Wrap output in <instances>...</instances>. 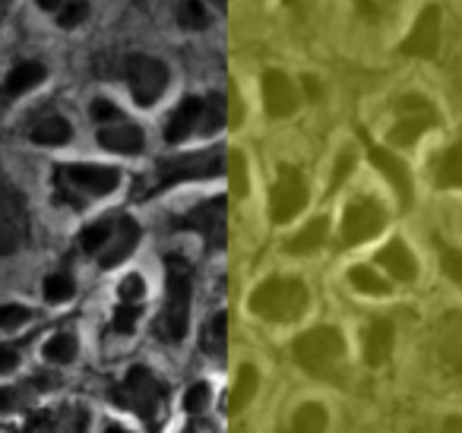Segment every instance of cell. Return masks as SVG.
<instances>
[{"label": "cell", "mask_w": 462, "mask_h": 433, "mask_svg": "<svg viewBox=\"0 0 462 433\" xmlns=\"http://www.w3.org/2000/svg\"><path fill=\"white\" fill-rule=\"evenodd\" d=\"M165 310L159 317V332L162 342H180L187 332V319H190V294H193V275L180 256H165Z\"/></svg>", "instance_id": "1"}, {"label": "cell", "mask_w": 462, "mask_h": 433, "mask_svg": "<svg viewBox=\"0 0 462 433\" xmlns=\"http://www.w3.org/2000/svg\"><path fill=\"white\" fill-rule=\"evenodd\" d=\"M310 304L308 285L301 279H266L251 294V310L270 323H295Z\"/></svg>", "instance_id": "2"}, {"label": "cell", "mask_w": 462, "mask_h": 433, "mask_svg": "<svg viewBox=\"0 0 462 433\" xmlns=\"http://www.w3.org/2000/svg\"><path fill=\"white\" fill-rule=\"evenodd\" d=\"M225 127V98L222 96H206V98H184L178 111L171 115L165 127L168 143H180L193 134H216Z\"/></svg>", "instance_id": "3"}, {"label": "cell", "mask_w": 462, "mask_h": 433, "mask_svg": "<svg viewBox=\"0 0 462 433\" xmlns=\"http://www.w3.org/2000/svg\"><path fill=\"white\" fill-rule=\"evenodd\" d=\"M121 184V171L105 165H64L58 168V197L83 206L89 197L115 193Z\"/></svg>", "instance_id": "4"}, {"label": "cell", "mask_w": 462, "mask_h": 433, "mask_svg": "<svg viewBox=\"0 0 462 433\" xmlns=\"http://www.w3.org/2000/svg\"><path fill=\"white\" fill-rule=\"evenodd\" d=\"M225 171V155L222 149H209V152H190V155H174V159H162L155 168V190H165L180 180H203L218 178Z\"/></svg>", "instance_id": "5"}, {"label": "cell", "mask_w": 462, "mask_h": 433, "mask_svg": "<svg viewBox=\"0 0 462 433\" xmlns=\"http://www.w3.org/2000/svg\"><path fill=\"white\" fill-rule=\"evenodd\" d=\"M291 351H295V361L301 364L304 370L323 373V370L333 367V364L346 355V338H342V332L333 329V326H317V329L298 336Z\"/></svg>", "instance_id": "6"}, {"label": "cell", "mask_w": 462, "mask_h": 433, "mask_svg": "<svg viewBox=\"0 0 462 433\" xmlns=\"http://www.w3.org/2000/svg\"><path fill=\"white\" fill-rule=\"evenodd\" d=\"M117 401L152 424L162 401H165V386L155 380V373L149 367H130V373L117 386Z\"/></svg>", "instance_id": "7"}, {"label": "cell", "mask_w": 462, "mask_h": 433, "mask_svg": "<svg viewBox=\"0 0 462 433\" xmlns=\"http://www.w3.org/2000/svg\"><path fill=\"white\" fill-rule=\"evenodd\" d=\"M29 241V209L23 193L0 178V256H10Z\"/></svg>", "instance_id": "8"}, {"label": "cell", "mask_w": 462, "mask_h": 433, "mask_svg": "<svg viewBox=\"0 0 462 433\" xmlns=\"http://www.w3.org/2000/svg\"><path fill=\"white\" fill-rule=\"evenodd\" d=\"M127 83L130 92H134V102L149 108L165 96L168 67L162 60L149 58V54H134V58H127Z\"/></svg>", "instance_id": "9"}, {"label": "cell", "mask_w": 462, "mask_h": 433, "mask_svg": "<svg viewBox=\"0 0 462 433\" xmlns=\"http://www.w3.org/2000/svg\"><path fill=\"white\" fill-rule=\"evenodd\" d=\"M228 199L225 197H216L209 203L197 206L193 212H187L184 218H174V228H190L203 237L209 247L222 250L225 241H228Z\"/></svg>", "instance_id": "10"}, {"label": "cell", "mask_w": 462, "mask_h": 433, "mask_svg": "<svg viewBox=\"0 0 462 433\" xmlns=\"http://www.w3.org/2000/svg\"><path fill=\"white\" fill-rule=\"evenodd\" d=\"M308 206V184H304L301 171L291 165L279 168V180L273 184L270 193V216L276 225H285Z\"/></svg>", "instance_id": "11"}, {"label": "cell", "mask_w": 462, "mask_h": 433, "mask_svg": "<svg viewBox=\"0 0 462 433\" xmlns=\"http://www.w3.org/2000/svg\"><path fill=\"white\" fill-rule=\"evenodd\" d=\"M386 225L383 206L374 197H358L348 203L346 216H342V241L352 247V244H365L371 237H377Z\"/></svg>", "instance_id": "12"}, {"label": "cell", "mask_w": 462, "mask_h": 433, "mask_svg": "<svg viewBox=\"0 0 462 433\" xmlns=\"http://www.w3.org/2000/svg\"><path fill=\"white\" fill-rule=\"evenodd\" d=\"M399 121L390 130V143L393 146H411L424 130H430L437 124V115L421 96H405L396 102Z\"/></svg>", "instance_id": "13"}, {"label": "cell", "mask_w": 462, "mask_h": 433, "mask_svg": "<svg viewBox=\"0 0 462 433\" xmlns=\"http://www.w3.org/2000/svg\"><path fill=\"white\" fill-rule=\"evenodd\" d=\"M437 48H440V10L424 7L415 29L405 35L402 54H409V58H434Z\"/></svg>", "instance_id": "14"}, {"label": "cell", "mask_w": 462, "mask_h": 433, "mask_svg": "<svg viewBox=\"0 0 462 433\" xmlns=\"http://www.w3.org/2000/svg\"><path fill=\"white\" fill-rule=\"evenodd\" d=\"M136 244H140V225H136L130 216L115 218V231H111L105 250L98 253V263H102V269L121 266V263L127 260L130 253H134Z\"/></svg>", "instance_id": "15"}, {"label": "cell", "mask_w": 462, "mask_h": 433, "mask_svg": "<svg viewBox=\"0 0 462 433\" xmlns=\"http://www.w3.org/2000/svg\"><path fill=\"white\" fill-rule=\"evenodd\" d=\"M371 161H374V168L393 184V190H396V197H399V206L409 209L411 206V174H409V168H405V161L396 159L390 149H380V146H371Z\"/></svg>", "instance_id": "16"}, {"label": "cell", "mask_w": 462, "mask_h": 433, "mask_svg": "<svg viewBox=\"0 0 462 433\" xmlns=\"http://www.w3.org/2000/svg\"><path fill=\"white\" fill-rule=\"evenodd\" d=\"M263 102L270 117H289L298 111V92L291 86V79L279 70H270L263 77Z\"/></svg>", "instance_id": "17"}, {"label": "cell", "mask_w": 462, "mask_h": 433, "mask_svg": "<svg viewBox=\"0 0 462 433\" xmlns=\"http://www.w3.org/2000/svg\"><path fill=\"white\" fill-rule=\"evenodd\" d=\"M437 355L449 370H462V310H453L437 326Z\"/></svg>", "instance_id": "18"}, {"label": "cell", "mask_w": 462, "mask_h": 433, "mask_svg": "<svg viewBox=\"0 0 462 433\" xmlns=\"http://www.w3.org/2000/svg\"><path fill=\"white\" fill-rule=\"evenodd\" d=\"M98 146L111 149V152H121V155H136L143 149V130L134 127V124H105L98 130Z\"/></svg>", "instance_id": "19"}, {"label": "cell", "mask_w": 462, "mask_h": 433, "mask_svg": "<svg viewBox=\"0 0 462 433\" xmlns=\"http://www.w3.org/2000/svg\"><path fill=\"white\" fill-rule=\"evenodd\" d=\"M393 342H396V332H393L390 319H374L365 336V361L371 367H383L393 355Z\"/></svg>", "instance_id": "20"}, {"label": "cell", "mask_w": 462, "mask_h": 433, "mask_svg": "<svg viewBox=\"0 0 462 433\" xmlns=\"http://www.w3.org/2000/svg\"><path fill=\"white\" fill-rule=\"evenodd\" d=\"M377 263L393 275V279H399V281H411L418 275L415 256L409 253V247H405L402 241H390V244H386V247L377 253Z\"/></svg>", "instance_id": "21"}, {"label": "cell", "mask_w": 462, "mask_h": 433, "mask_svg": "<svg viewBox=\"0 0 462 433\" xmlns=\"http://www.w3.org/2000/svg\"><path fill=\"white\" fill-rule=\"evenodd\" d=\"M42 79H45V67H42L39 60H23V64H16L14 70H10L7 83H4V102H14L23 92L35 89Z\"/></svg>", "instance_id": "22"}, {"label": "cell", "mask_w": 462, "mask_h": 433, "mask_svg": "<svg viewBox=\"0 0 462 433\" xmlns=\"http://www.w3.org/2000/svg\"><path fill=\"white\" fill-rule=\"evenodd\" d=\"M35 4L54 14L60 29H77L89 16V0H35Z\"/></svg>", "instance_id": "23"}, {"label": "cell", "mask_w": 462, "mask_h": 433, "mask_svg": "<svg viewBox=\"0 0 462 433\" xmlns=\"http://www.w3.org/2000/svg\"><path fill=\"white\" fill-rule=\"evenodd\" d=\"M29 136H32V143H39V146H64V143H70L73 130H70V124H67L64 117L48 115V117H42V121L35 124Z\"/></svg>", "instance_id": "24"}, {"label": "cell", "mask_w": 462, "mask_h": 433, "mask_svg": "<svg viewBox=\"0 0 462 433\" xmlns=\"http://www.w3.org/2000/svg\"><path fill=\"white\" fill-rule=\"evenodd\" d=\"M257 386H260L257 370H254L251 364H245V367L238 370V382H235V389H231V395H228V414L245 411L254 401V395H257Z\"/></svg>", "instance_id": "25"}, {"label": "cell", "mask_w": 462, "mask_h": 433, "mask_svg": "<svg viewBox=\"0 0 462 433\" xmlns=\"http://www.w3.org/2000/svg\"><path fill=\"white\" fill-rule=\"evenodd\" d=\"M437 184H440L443 190H459L462 187V140L440 155V165H437Z\"/></svg>", "instance_id": "26"}, {"label": "cell", "mask_w": 462, "mask_h": 433, "mask_svg": "<svg viewBox=\"0 0 462 433\" xmlns=\"http://www.w3.org/2000/svg\"><path fill=\"white\" fill-rule=\"evenodd\" d=\"M327 235H329V222H327V218H314L308 228H301L295 237H291L285 250H289V253H298V256H301V253H314V250L320 247L323 241H327Z\"/></svg>", "instance_id": "27"}, {"label": "cell", "mask_w": 462, "mask_h": 433, "mask_svg": "<svg viewBox=\"0 0 462 433\" xmlns=\"http://www.w3.org/2000/svg\"><path fill=\"white\" fill-rule=\"evenodd\" d=\"M329 414L323 405L310 401V405H301L295 411V420H291V433H327Z\"/></svg>", "instance_id": "28"}, {"label": "cell", "mask_w": 462, "mask_h": 433, "mask_svg": "<svg viewBox=\"0 0 462 433\" xmlns=\"http://www.w3.org/2000/svg\"><path fill=\"white\" fill-rule=\"evenodd\" d=\"M39 427H45V433H86V411H64L58 414H48V418H39Z\"/></svg>", "instance_id": "29"}, {"label": "cell", "mask_w": 462, "mask_h": 433, "mask_svg": "<svg viewBox=\"0 0 462 433\" xmlns=\"http://www.w3.org/2000/svg\"><path fill=\"white\" fill-rule=\"evenodd\" d=\"M225 342H228V317L218 313V317H212L209 326H203L199 348H203L206 355H225Z\"/></svg>", "instance_id": "30"}, {"label": "cell", "mask_w": 462, "mask_h": 433, "mask_svg": "<svg viewBox=\"0 0 462 433\" xmlns=\"http://www.w3.org/2000/svg\"><path fill=\"white\" fill-rule=\"evenodd\" d=\"M348 281H352L361 294H374V298H386V294H390V285H386V281L367 266H352V269H348Z\"/></svg>", "instance_id": "31"}, {"label": "cell", "mask_w": 462, "mask_h": 433, "mask_svg": "<svg viewBox=\"0 0 462 433\" xmlns=\"http://www.w3.org/2000/svg\"><path fill=\"white\" fill-rule=\"evenodd\" d=\"M111 231H115V222L111 218H102V222L89 225V228L79 235V247L86 250V253H102L105 244H108Z\"/></svg>", "instance_id": "32"}, {"label": "cell", "mask_w": 462, "mask_h": 433, "mask_svg": "<svg viewBox=\"0 0 462 433\" xmlns=\"http://www.w3.org/2000/svg\"><path fill=\"white\" fill-rule=\"evenodd\" d=\"M178 26L199 32V29L209 26V14H206V7L199 4V0H180L178 4Z\"/></svg>", "instance_id": "33"}, {"label": "cell", "mask_w": 462, "mask_h": 433, "mask_svg": "<svg viewBox=\"0 0 462 433\" xmlns=\"http://www.w3.org/2000/svg\"><path fill=\"white\" fill-rule=\"evenodd\" d=\"M73 355H77V338L67 336V332H60V336H54L51 342L45 345V357L54 364H67L73 361Z\"/></svg>", "instance_id": "34"}, {"label": "cell", "mask_w": 462, "mask_h": 433, "mask_svg": "<svg viewBox=\"0 0 462 433\" xmlns=\"http://www.w3.org/2000/svg\"><path fill=\"white\" fill-rule=\"evenodd\" d=\"M73 291H77V288H73L70 275L58 272V275H48L45 279V298L51 300V304H64V300H70Z\"/></svg>", "instance_id": "35"}, {"label": "cell", "mask_w": 462, "mask_h": 433, "mask_svg": "<svg viewBox=\"0 0 462 433\" xmlns=\"http://www.w3.org/2000/svg\"><path fill=\"white\" fill-rule=\"evenodd\" d=\"M231 193L247 197V161L241 152H231Z\"/></svg>", "instance_id": "36"}, {"label": "cell", "mask_w": 462, "mask_h": 433, "mask_svg": "<svg viewBox=\"0 0 462 433\" xmlns=\"http://www.w3.org/2000/svg\"><path fill=\"white\" fill-rule=\"evenodd\" d=\"M206 405H209V386L206 382H197V386H190V392L184 395V408L190 414L197 411H206Z\"/></svg>", "instance_id": "37"}, {"label": "cell", "mask_w": 462, "mask_h": 433, "mask_svg": "<svg viewBox=\"0 0 462 433\" xmlns=\"http://www.w3.org/2000/svg\"><path fill=\"white\" fill-rule=\"evenodd\" d=\"M29 319V310L20 304H7L0 307V329H16V326H23Z\"/></svg>", "instance_id": "38"}, {"label": "cell", "mask_w": 462, "mask_h": 433, "mask_svg": "<svg viewBox=\"0 0 462 433\" xmlns=\"http://www.w3.org/2000/svg\"><path fill=\"white\" fill-rule=\"evenodd\" d=\"M443 272L462 285V253L459 250H443Z\"/></svg>", "instance_id": "39"}, {"label": "cell", "mask_w": 462, "mask_h": 433, "mask_svg": "<svg viewBox=\"0 0 462 433\" xmlns=\"http://www.w3.org/2000/svg\"><path fill=\"white\" fill-rule=\"evenodd\" d=\"M92 117H96V121H102V124H117V121H121V111H117L111 102H102V98H98V102L92 105Z\"/></svg>", "instance_id": "40"}, {"label": "cell", "mask_w": 462, "mask_h": 433, "mask_svg": "<svg viewBox=\"0 0 462 433\" xmlns=\"http://www.w3.org/2000/svg\"><path fill=\"white\" fill-rule=\"evenodd\" d=\"M136 317H140V310H136V307H127V304H124L121 310H117V317H115V329H117V332H134Z\"/></svg>", "instance_id": "41"}, {"label": "cell", "mask_w": 462, "mask_h": 433, "mask_svg": "<svg viewBox=\"0 0 462 433\" xmlns=\"http://www.w3.org/2000/svg\"><path fill=\"white\" fill-rule=\"evenodd\" d=\"M121 298L124 300H140L143 298V279L140 275H130L121 281Z\"/></svg>", "instance_id": "42"}, {"label": "cell", "mask_w": 462, "mask_h": 433, "mask_svg": "<svg viewBox=\"0 0 462 433\" xmlns=\"http://www.w3.org/2000/svg\"><path fill=\"white\" fill-rule=\"evenodd\" d=\"M20 367V355L10 345H0V373H14Z\"/></svg>", "instance_id": "43"}, {"label": "cell", "mask_w": 462, "mask_h": 433, "mask_svg": "<svg viewBox=\"0 0 462 433\" xmlns=\"http://www.w3.org/2000/svg\"><path fill=\"white\" fill-rule=\"evenodd\" d=\"M348 168H352V152H348V149H346V152L339 155V168H336V174H333V184H329V193H333L336 187H339L342 180H346Z\"/></svg>", "instance_id": "44"}, {"label": "cell", "mask_w": 462, "mask_h": 433, "mask_svg": "<svg viewBox=\"0 0 462 433\" xmlns=\"http://www.w3.org/2000/svg\"><path fill=\"white\" fill-rule=\"evenodd\" d=\"M355 7H358V14L365 16V20H377V16H380L377 0H355Z\"/></svg>", "instance_id": "45"}, {"label": "cell", "mask_w": 462, "mask_h": 433, "mask_svg": "<svg viewBox=\"0 0 462 433\" xmlns=\"http://www.w3.org/2000/svg\"><path fill=\"white\" fill-rule=\"evenodd\" d=\"M16 401H20V392L16 389H0V411H14Z\"/></svg>", "instance_id": "46"}, {"label": "cell", "mask_w": 462, "mask_h": 433, "mask_svg": "<svg viewBox=\"0 0 462 433\" xmlns=\"http://www.w3.org/2000/svg\"><path fill=\"white\" fill-rule=\"evenodd\" d=\"M440 433H462V414H453V418L443 420V430Z\"/></svg>", "instance_id": "47"}, {"label": "cell", "mask_w": 462, "mask_h": 433, "mask_svg": "<svg viewBox=\"0 0 462 433\" xmlns=\"http://www.w3.org/2000/svg\"><path fill=\"white\" fill-rule=\"evenodd\" d=\"M377 4H380V10H383V7H390V4H396V0H377Z\"/></svg>", "instance_id": "48"}, {"label": "cell", "mask_w": 462, "mask_h": 433, "mask_svg": "<svg viewBox=\"0 0 462 433\" xmlns=\"http://www.w3.org/2000/svg\"><path fill=\"white\" fill-rule=\"evenodd\" d=\"M105 433H127V430H121V427H108Z\"/></svg>", "instance_id": "49"}, {"label": "cell", "mask_w": 462, "mask_h": 433, "mask_svg": "<svg viewBox=\"0 0 462 433\" xmlns=\"http://www.w3.org/2000/svg\"><path fill=\"white\" fill-rule=\"evenodd\" d=\"M216 4H218V7H225V0H216Z\"/></svg>", "instance_id": "50"}, {"label": "cell", "mask_w": 462, "mask_h": 433, "mask_svg": "<svg viewBox=\"0 0 462 433\" xmlns=\"http://www.w3.org/2000/svg\"><path fill=\"white\" fill-rule=\"evenodd\" d=\"M285 4H295V0H285Z\"/></svg>", "instance_id": "51"}, {"label": "cell", "mask_w": 462, "mask_h": 433, "mask_svg": "<svg viewBox=\"0 0 462 433\" xmlns=\"http://www.w3.org/2000/svg\"><path fill=\"white\" fill-rule=\"evenodd\" d=\"M187 433H190V430H187Z\"/></svg>", "instance_id": "52"}]
</instances>
